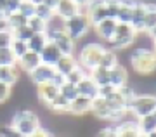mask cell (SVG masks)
Wrapping results in <instances>:
<instances>
[{"label":"cell","instance_id":"41","mask_svg":"<svg viewBox=\"0 0 156 137\" xmlns=\"http://www.w3.org/2000/svg\"><path fill=\"white\" fill-rule=\"evenodd\" d=\"M12 37H14V38H17V40H24V42H28V40L33 37V31H31L28 26H24V28H21L19 31L12 33Z\"/></svg>","mask_w":156,"mask_h":137},{"label":"cell","instance_id":"21","mask_svg":"<svg viewBox=\"0 0 156 137\" xmlns=\"http://www.w3.org/2000/svg\"><path fill=\"white\" fill-rule=\"evenodd\" d=\"M75 68H78V61H76V57H75V56H62L61 59L57 61V64L54 66L56 73L62 75L64 78H66L68 75L75 70Z\"/></svg>","mask_w":156,"mask_h":137},{"label":"cell","instance_id":"20","mask_svg":"<svg viewBox=\"0 0 156 137\" xmlns=\"http://www.w3.org/2000/svg\"><path fill=\"white\" fill-rule=\"evenodd\" d=\"M115 130H116V137H139V127H137V120H123L116 123Z\"/></svg>","mask_w":156,"mask_h":137},{"label":"cell","instance_id":"3","mask_svg":"<svg viewBox=\"0 0 156 137\" xmlns=\"http://www.w3.org/2000/svg\"><path fill=\"white\" fill-rule=\"evenodd\" d=\"M156 108V96L153 92H137L134 99L127 103V113L139 120L142 116L151 115Z\"/></svg>","mask_w":156,"mask_h":137},{"label":"cell","instance_id":"52","mask_svg":"<svg viewBox=\"0 0 156 137\" xmlns=\"http://www.w3.org/2000/svg\"><path fill=\"white\" fill-rule=\"evenodd\" d=\"M0 5H2V9H5V5H7V0H0Z\"/></svg>","mask_w":156,"mask_h":137},{"label":"cell","instance_id":"12","mask_svg":"<svg viewBox=\"0 0 156 137\" xmlns=\"http://www.w3.org/2000/svg\"><path fill=\"white\" fill-rule=\"evenodd\" d=\"M56 75V70L52 66H47V64H40L38 68H35L33 71L30 73V80L33 83L35 87H38L42 83H47V82H52V78Z\"/></svg>","mask_w":156,"mask_h":137},{"label":"cell","instance_id":"30","mask_svg":"<svg viewBox=\"0 0 156 137\" xmlns=\"http://www.w3.org/2000/svg\"><path fill=\"white\" fill-rule=\"evenodd\" d=\"M156 26V4L146 2V33Z\"/></svg>","mask_w":156,"mask_h":137},{"label":"cell","instance_id":"35","mask_svg":"<svg viewBox=\"0 0 156 137\" xmlns=\"http://www.w3.org/2000/svg\"><path fill=\"white\" fill-rule=\"evenodd\" d=\"M17 59L11 49H0V66H16Z\"/></svg>","mask_w":156,"mask_h":137},{"label":"cell","instance_id":"40","mask_svg":"<svg viewBox=\"0 0 156 137\" xmlns=\"http://www.w3.org/2000/svg\"><path fill=\"white\" fill-rule=\"evenodd\" d=\"M12 40H14V37H12V33L9 30L0 31V49H9L12 44Z\"/></svg>","mask_w":156,"mask_h":137},{"label":"cell","instance_id":"7","mask_svg":"<svg viewBox=\"0 0 156 137\" xmlns=\"http://www.w3.org/2000/svg\"><path fill=\"white\" fill-rule=\"evenodd\" d=\"M45 35H47L49 42H52L57 49L61 50L62 56H75V47H76V44H75L66 33H64V30H59V31L47 30Z\"/></svg>","mask_w":156,"mask_h":137},{"label":"cell","instance_id":"2","mask_svg":"<svg viewBox=\"0 0 156 137\" xmlns=\"http://www.w3.org/2000/svg\"><path fill=\"white\" fill-rule=\"evenodd\" d=\"M128 63L139 75H153L156 71V54L149 47H137L130 52Z\"/></svg>","mask_w":156,"mask_h":137},{"label":"cell","instance_id":"26","mask_svg":"<svg viewBox=\"0 0 156 137\" xmlns=\"http://www.w3.org/2000/svg\"><path fill=\"white\" fill-rule=\"evenodd\" d=\"M52 113H56V115H68V110H69V101L66 97H62L61 94L57 96L49 106H47Z\"/></svg>","mask_w":156,"mask_h":137},{"label":"cell","instance_id":"1","mask_svg":"<svg viewBox=\"0 0 156 137\" xmlns=\"http://www.w3.org/2000/svg\"><path fill=\"white\" fill-rule=\"evenodd\" d=\"M9 125L21 134L23 137H30L31 134L42 128V123H40V116L35 113L33 110H17L11 118V123Z\"/></svg>","mask_w":156,"mask_h":137},{"label":"cell","instance_id":"44","mask_svg":"<svg viewBox=\"0 0 156 137\" xmlns=\"http://www.w3.org/2000/svg\"><path fill=\"white\" fill-rule=\"evenodd\" d=\"M0 137H23V135L17 134L11 125H2L0 127Z\"/></svg>","mask_w":156,"mask_h":137},{"label":"cell","instance_id":"18","mask_svg":"<svg viewBox=\"0 0 156 137\" xmlns=\"http://www.w3.org/2000/svg\"><path fill=\"white\" fill-rule=\"evenodd\" d=\"M90 106H92V101L87 97H80L69 101V110H68V115L71 116H83L87 113H90Z\"/></svg>","mask_w":156,"mask_h":137},{"label":"cell","instance_id":"55","mask_svg":"<svg viewBox=\"0 0 156 137\" xmlns=\"http://www.w3.org/2000/svg\"><path fill=\"white\" fill-rule=\"evenodd\" d=\"M147 137H156V132H153V134H149Z\"/></svg>","mask_w":156,"mask_h":137},{"label":"cell","instance_id":"19","mask_svg":"<svg viewBox=\"0 0 156 137\" xmlns=\"http://www.w3.org/2000/svg\"><path fill=\"white\" fill-rule=\"evenodd\" d=\"M76 90H78V96H80V97H87V99H90V101H94V99L97 97L99 87H97L94 80L87 75V77L76 85Z\"/></svg>","mask_w":156,"mask_h":137},{"label":"cell","instance_id":"56","mask_svg":"<svg viewBox=\"0 0 156 137\" xmlns=\"http://www.w3.org/2000/svg\"><path fill=\"white\" fill-rule=\"evenodd\" d=\"M151 115L154 116V120H156V108H154V111H153V113H151Z\"/></svg>","mask_w":156,"mask_h":137},{"label":"cell","instance_id":"27","mask_svg":"<svg viewBox=\"0 0 156 137\" xmlns=\"http://www.w3.org/2000/svg\"><path fill=\"white\" fill-rule=\"evenodd\" d=\"M47 42H49V38H47L45 33H33V37L28 40V49L37 52V54H40L42 49L47 45Z\"/></svg>","mask_w":156,"mask_h":137},{"label":"cell","instance_id":"46","mask_svg":"<svg viewBox=\"0 0 156 137\" xmlns=\"http://www.w3.org/2000/svg\"><path fill=\"white\" fill-rule=\"evenodd\" d=\"M64 82H66V78L62 77V75H59V73H56V75H54V78H52V83H54V85H57L59 88H61V85Z\"/></svg>","mask_w":156,"mask_h":137},{"label":"cell","instance_id":"11","mask_svg":"<svg viewBox=\"0 0 156 137\" xmlns=\"http://www.w3.org/2000/svg\"><path fill=\"white\" fill-rule=\"evenodd\" d=\"M130 26L134 28L135 33H146V2H142V0L135 2Z\"/></svg>","mask_w":156,"mask_h":137},{"label":"cell","instance_id":"13","mask_svg":"<svg viewBox=\"0 0 156 137\" xmlns=\"http://www.w3.org/2000/svg\"><path fill=\"white\" fill-rule=\"evenodd\" d=\"M78 12H80V9H78V5L73 0H59L57 5L54 7V14H56V17L61 19V21H66L69 17L76 16Z\"/></svg>","mask_w":156,"mask_h":137},{"label":"cell","instance_id":"9","mask_svg":"<svg viewBox=\"0 0 156 137\" xmlns=\"http://www.w3.org/2000/svg\"><path fill=\"white\" fill-rule=\"evenodd\" d=\"M35 94H37V99L47 108V106L61 94V90H59V87L54 85L52 82H47V83L38 85V87H35Z\"/></svg>","mask_w":156,"mask_h":137},{"label":"cell","instance_id":"42","mask_svg":"<svg viewBox=\"0 0 156 137\" xmlns=\"http://www.w3.org/2000/svg\"><path fill=\"white\" fill-rule=\"evenodd\" d=\"M11 96H12V88L9 87V85L0 82V104L7 103V101L11 99Z\"/></svg>","mask_w":156,"mask_h":137},{"label":"cell","instance_id":"38","mask_svg":"<svg viewBox=\"0 0 156 137\" xmlns=\"http://www.w3.org/2000/svg\"><path fill=\"white\" fill-rule=\"evenodd\" d=\"M106 2V9H108V16L116 19L118 16V11L122 7V0H104Z\"/></svg>","mask_w":156,"mask_h":137},{"label":"cell","instance_id":"23","mask_svg":"<svg viewBox=\"0 0 156 137\" xmlns=\"http://www.w3.org/2000/svg\"><path fill=\"white\" fill-rule=\"evenodd\" d=\"M5 21H7V30L11 33L19 31L21 28H24L28 24V19L23 16V14H19L17 11H14V12H11L9 16H5Z\"/></svg>","mask_w":156,"mask_h":137},{"label":"cell","instance_id":"45","mask_svg":"<svg viewBox=\"0 0 156 137\" xmlns=\"http://www.w3.org/2000/svg\"><path fill=\"white\" fill-rule=\"evenodd\" d=\"M116 88L113 87V85H104V87H99V92H97V97H108V96H111Z\"/></svg>","mask_w":156,"mask_h":137},{"label":"cell","instance_id":"10","mask_svg":"<svg viewBox=\"0 0 156 137\" xmlns=\"http://www.w3.org/2000/svg\"><path fill=\"white\" fill-rule=\"evenodd\" d=\"M116 26H118V21L116 19H113V17H106V19H102L101 23H97L94 26V31L95 35L99 37L101 40H104V42H111V38L115 37V31H116Z\"/></svg>","mask_w":156,"mask_h":137},{"label":"cell","instance_id":"4","mask_svg":"<svg viewBox=\"0 0 156 137\" xmlns=\"http://www.w3.org/2000/svg\"><path fill=\"white\" fill-rule=\"evenodd\" d=\"M104 50L106 47L99 42H89V44H85L80 52H78V64L83 68L87 73H90L92 70L95 68H99V63H101V57L104 54Z\"/></svg>","mask_w":156,"mask_h":137},{"label":"cell","instance_id":"33","mask_svg":"<svg viewBox=\"0 0 156 137\" xmlns=\"http://www.w3.org/2000/svg\"><path fill=\"white\" fill-rule=\"evenodd\" d=\"M26 26H28L33 33H45L49 24H47L44 19H40V17L33 16V17H30V19H28V24H26Z\"/></svg>","mask_w":156,"mask_h":137},{"label":"cell","instance_id":"47","mask_svg":"<svg viewBox=\"0 0 156 137\" xmlns=\"http://www.w3.org/2000/svg\"><path fill=\"white\" fill-rule=\"evenodd\" d=\"M73 2L78 5V9H80V11H85V7L89 5L92 0H73Z\"/></svg>","mask_w":156,"mask_h":137},{"label":"cell","instance_id":"8","mask_svg":"<svg viewBox=\"0 0 156 137\" xmlns=\"http://www.w3.org/2000/svg\"><path fill=\"white\" fill-rule=\"evenodd\" d=\"M83 12L87 14L92 28H94L97 23H101L102 19L109 17L108 16V9H106V2H104V0H92L89 5L85 7Z\"/></svg>","mask_w":156,"mask_h":137},{"label":"cell","instance_id":"25","mask_svg":"<svg viewBox=\"0 0 156 137\" xmlns=\"http://www.w3.org/2000/svg\"><path fill=\"white\" fill-rule=\"evenodd\" d=\"M120 64V59H118V54L115 52L113 49H106L104 50V54H102V57H101V63H99V68H102V70H113L115 66Z\"/></svg>","mask_w":156,"mask_h":137},{"label":"cell","instance_id":"14","mask_svg":"<svg viewBox=\"0 0 156 137\" xmlns=\"http://www.w3.org/2000/svg\"><path fill=\"white\" fill-rule=\"evenodd\" d=\"M42 64V61H40V54L33 52V50H28L26 54L23 56L21 59H17V70L19 71H24V73H31L35 68H38Z\"/></svg>","mask_w":156,"mask_h":137},{"label":"cell","instance_id":"36","mask_svg":"<svg viewBox=\"0 0 156 137\" xmlns=\"http://www.w3.org/2000/svg\"><path fill=\"white\" fill-rule=\"evenodd\" d=\"M61 96L62 97H66L68 101H73V99H76L78 97V90H76V85H73V83H68L64 82L61 85Z\"/></svg>","mask_w":156,"mask_h":137},{"label":"cell","instance_id":"34","mask_svg":"<svg viewBox=\"0 0 156 137\" xmlns=\"http://www.w3.org/2000/svg\"><path fill=\"white\" fill-rule=\"evenodd\" d=\"M87 75H89V73H87L82 66L78 64V68H75V70H73V71L66 77V82L68 83H73V85H78V83H80L85 77H87Z\"/></svg>","mask_w":156,"mask_h":137},{"label":"cell","instance_id":"43","mask_svg":"<svg viewBox=\"0 0 156 137\" xmlns=\"http://www.w3.org/2000/svg\"><path fill=\"white\" fill-rule=\"evenodd\" d=\"M94 137H116V130H115V127L113 125L104 127V128H101V130L95 132Z\"/></svg>","mask_w":156,"mask_h":137},{"label":"cell","instance_id":"24","mask_svg":"<svg viewBox=\"0 0 156 137\" xmlns=\"http://www.w3.org/2000/svg\"><path fill=\"white\" fill-rule=\"evenodd\" d=\"M137 0H122V7L118 11L116 21L118 23H127L130 24V19H132V12H134V5Z\"/></svg>","mask_w":156,"mask_h":137},{"label":"cell","instance_id":"32","mask_svg":"<svg viewBox=\"0 0 156 137\" xmlns=\"http://www.w3.org/2000/svg\"><path fill=\"white\" fill-rule=\"evenodd\" d=\"M9 49L12 50V54L16 56V59H21L23 56L30 50L28 49V42H24V40H17V38L12 40V44H11Z\"/></svg>","mask_w":156,"mask_h":137},{"label":"cell","instance_id":"57","mask_svg":"<svg viewBox=\"0 0 156 137\" xmlns=\"http://www.w3.org/2000/svg\"><path fill=\"white\" fill-rule=\"evenodd\" d=\"M139 137H147V135H144V134H139Z\"/></svg>","mask_w":156,"mask_h":137},{"label":"cell","instance_id":"53","mask_svg":"<svg viewBox=\"0 0 156 137\" xmlns=\"http://www.w3.org/2000/svg\"><path fill=\"white\" fill-rule=\"evenodd\" d=\"M153 52H154V54H156V40H154V42H153Z\"/></svg>","mask_w":156,"mask_h":137},{"label":"cell","instance_id":"31","mask_svg":"<svg viewBox=\"0 0 156 137\" xmlns=\"http://www.w3.org/2000/svg\"><path fill=\"white\" fill-rule=\"evenodd\" d=\"M35 16L40 17V19H44V21L49 24V23L56 17V14H54V9L47 7L45 4H38V5L35 7Z\"/></svg>","mask_w":156,"mask_h":137},{"label":"cell","instance_id":"39","mask_svg":"<svg viewBox=\"0 0 156 137\" xmlns=\"http://www.w3.org/2000/svg\"><path fill=\"white\" fill-rule=\"evenodd\" d=\"M118 92H120V96H122L123 99H125V101H130V99H134L135 97V88L132 87V85H130V83H127V85H123V87H120L118 88Z\"/></svg>","mask_w":156,"mask_h":137},{"label":"cell","instance_id":"6","mask_svg":"<svg viewBox=\"0 0 156 137\" xmlns=\"http://www.w3.org/2000/svg\"><path fill=\"white\" fill-rule=\"evenodd\" d=\"M135 38H137V33L134 31V28L130 26V24H127V23H118L115 37L111 38L109 45H111V49L115 52L116 50H125L134 44Z\"/></svg>","mask_w":156,"mask_h":137},{"label":"cell","instance_id":"48","mask_svg":"<svg viewBox=\"0 0 156 137\" xmlns=\"http://www.w3.org/2000/svg\"><path fill=\"white\" fill-rule=\"evenodd\" d=\"M30 137H49V130H45V128H38V130L31 134Z\"/></svg>","mask_w":156,"mask_h":137},{"label":"cell","instance_id":"17","mask_svg":"<svg viewBox=\"0 0 156 137\" xmlns=\"http://www.w3.org/2000/svg\"><path fill=\"white\" fill-rule=\"evenodd\" d=\"M127 83H128V70L123 64H118L113 70H109V85H113L118 90L120 87L127 85Z\"/></svg>","mask_w":156,"mask_h":137},{"label":"cell","instance_id":"50","mask_svg":"<svg viewBox=\"0 0 156 137\" xmlns=\"http://www.w3.org/2000/svg\"><path fill=\"white\" fill-rule=\"evenodd\" d=\"M147 35H149L151 38H153V42H154V40H156V26L153 28V30H149V31H147Z\"/></svg>","mask_w":156,"mask_h":137},{"label":"cell","instance_id":"28","mask_svg":"<svg viewBox=\"0 0 156 137\" xmlns=\"http://www.w3.org/2000/svg\"><path fill=\"white\" fill-rule=\"evenodd\" d=\"M137 127H139V132L144 134V135H149L153 132H156V120L153 115H147V116H142L137 120Z\"/></svg>","mask_w":156,"mask_h":137},{"label":"cell","instance_id":"49","mask_svg":"<svg viewBox=\"0 0 156 137\" xmlns=\"http://www.w3.org/2000/svg\"><path fill=\"white\" fill-rule=\"evenodd\" d=\"M57 2H59V0H44L42 4H45V5H47V7H50V9H54V7L57 5Z\"/></svg>","mask_w":156,"mask_h":137},{"label":"cell","instance_id":"15","mask_svg":"<svg viewBox=\"0 0 156 137\" xmlns=\"http://www.w3.org/2000/svg\"><path fill=\"white\" fill-rule=\"evenodd\" d=\"M90 113H92L97 120H104V121H111V116H113V111L109 110L106 99H102V97H95L94 101H92Z\"/></svg>","mask_w":156,"mask_h":137},{"label":"cell","instance_id":"22","mask_svg":"<svg viewBox=\"0 0 156 137\" xmlns=\"http://www.w3.org/2000/svg\"><path fill=\"white\" fill-rule=\"evenodd\" d=\"M19 73L17 66H0V82L12 88L19 80Z\"/></svg>","mask_w":156,"mask_h":137},{"label":"cell","instance_id":"37","mask_svg":"<svg viewBox=\"0 0 156 137\" xmlns=\"http://www.w3.org/2000/svg\"><path fill=\"white\" fill-rule=\"evenodd\" d=\"M35 7L37 5H33L31 2H28V0H21V4L17 5V12L23 14L26 19H30V17L35 16Z\"/></svg>","mask_w":156,"mask_h":137},{"label":"cell","instance_id":"51","mask_svg":"<svg viewBox=\"0 0 156 137\" xmlns=\"http://www.w3.org/2000/svg\"><path fill=\"white\" fill-rule=\"evenodd\" d=\"M28 2H31L33 5H38V4H42V2H44V0H28Z\"/></svg>","mask_w":156,"mask_h":137},{"label":"cell","instance_id":"5","mask_svg":"<svg viewBox=\"0 0 156 137\" xmlns=\"http://www.w3.org/2000/svg\"><path fill=\"white\" fill-rule=\"evenodd\" d=\"M62 30H64V33L76 44L78 40H82L83 37H87V33L92 30V24H90L87 14H85L83 11H80L76 16H73V17H69V19L64 21Z\"/></svg>","mask_w":156,"mask_h":137},{"label":"cell","instance_id":"16","mask_svg":"<svg viewBox=\"0 0 156 137\" xmlns=\"http://www.w3.org/2000/svg\"><path fill=\"white\" fill-rule=\"evenodd\" d=\"M61 57H62L61 50L57 49L52 42H47V45H45L44 49H42V52H40V61H42V64L52 66V68L57 64V61L61 59Z\"/></svg>","mask_w":156,"mask_h":137},{"label":"cell","instance_id":"29","mask_svg":"<svg viewBox=\"0 0 156 137\" xmlns=\"http://www.w3.org/2000/svg\"><path fill=\"white\" fill-rule=\"evenodd\" d=\"M89 77L95 82L97 87H104V85H109V71L108 70H102V68H95L89 73Z\"/></svg>","mask_w":156,"mask_h":137},{"label":"cell","instance_id":"54","mask_svg":"<svg viewBox=\"0 0 156 137\" xmlns=\"http://www.w3.org/2000/svg\"><path fill=\"white\" fill-rule=\"evenodd\" d=\"M0 17H5L4 16V9H2V5H0Z\"/></svg>","mask_w":156,"mask_h":137}]
</instances>
